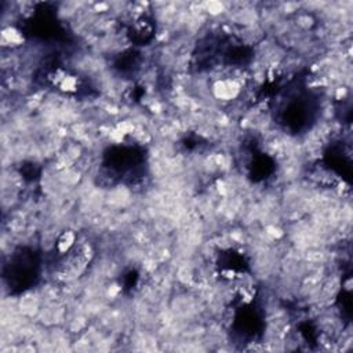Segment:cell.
Returning <instances> with one entry per match:
<instances>
[{
    "label": "cell",
    "instance_id": "6da1fadb",
    "mask_svg": "<svg viewBox=\"0 0 353 353\" xmlns=\"http://www.w3.org/2000/svg\"><path fill=\"white\" fill-rule=\"evenodd\" d=\"M32 251L26 252V250H21L11 256L8 273L6 274V277H8L10 285L15 284L17 287H22L23 290L34 281L37 263L34 261V255L32 256Z\"/></svg>",
    "mask_w": 353,
    "mask_h": 353
}]
</instances>
